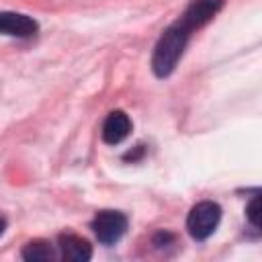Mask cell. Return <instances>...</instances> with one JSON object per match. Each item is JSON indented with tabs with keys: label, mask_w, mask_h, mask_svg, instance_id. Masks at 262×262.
Instances as JSON below:
<instances>
[{
	"label": "cell",
	"mask_w": 262,
	"mask_h": 262,
	"mask_svg": "<svg viewBox=\"0 0 262 262\" xmlns=\"http://www.w3.org/2000/svg\"><path fill=\"white\" fill-rule=\"evenodd\" d=\"M4 227H6V221H4V219H2V217H0V235H2V233H4Z\"/></svg>",
	"instance_id": "cell-10"
},
{
	"label": "cell",
	"mask_w": 262,
	"mask_h": 262,
	"mask_svg": "<svg viewBox=\"0 0 262 262\" xmlns=\"http://www.w3.org/2000/svg\"><path fill=\"white\" fill-rule=\"evenodd\" d=\"M92 231L98 242L115 244L127 231V217L121 211H100L92 219Z\"/></svg>",
	"instance_id": "cell-3"
},
{
	"label": "cell",
	"mask_w": 262,
	"mask_h": 262,
	"mask_svg": "<svg viewBox=\"0 0 262 262\" xmlns=\"http://www.w3.org/2000/svg\"><path fill=\"white\" fill-rule=\"evenodd\" d=\"M246 215L254 227H260V196H254L246 209Z\"/></svg>",
	"instance_id": "cell-9"
},
{
	"label": "cell",
	"mask_w": 262,
	"mask_h": 262,
	"mask_svg": "<svg viewBox=\"0 0 262 262\" xmlns=\"http://www.w3.org/2000/svg\"><path fill=\"white\" fill-rule=\"evenodd\" d=\"M221 6H223V0H192L188 4V8L184 10L180 23L192 33L194 29L209 23L221 10Z\"/></svg>",
	"instance_id": "cell-4"
},
{
	"label": "cell",
	"mask_w": 262,
	"mask_h": 262,
	"mask_svg": "<svg viewBox=\"0 0 262 262\" xmlns=\"http://www.w3.org/2000/svg\"><path fill=\"white\" fill-rule=\"evenodd\" d=\"M23 258L29 262H49V260H55V250L45 239H33V242L25 244Z\"/></svg>",
	"instance_id": "cell-8"
},
{
	"label": "cell",
	"mask_w": 262,
	"mask_h": 262,
	"mask_svg": "<svg viewBox=\"0 0 262 262\" xmlns=\"http://www.w3.org/2000/svg\"><path fill=\"white\" fill-rule=\"evenodd\" d=\"M59 250H61L63 260H68V262H88L92 258L90 244L72 233H66L59 237Z\"/></svg>",
	"instance_id": "cell-7"
},
{
	"label": "cell",
	"mask_w": 262,
	"mask_h": 262,
	"mask_svg": "<svg viewBox=\"0 0 262 262\" xmlns=\"http://www.w3.org/2000/svg\"><path fill=\"white\" fill-rule=\"evenodd\" d=\"M129 131H131V119L123 111H113L108 113L102 125V141L108 145H117L123 139H127Z\"/></svg>",
	"instance_id": "cell-5"
},
{
	"label": "cell",
	"mask_w": 262,
	"mask_h": 262,
	"mask_svg": "<svg viewBox=\"0 0 262 262\" xmlns=\"http://www.w3.org/2000/svg\"><path fill=\"white\" fill-rule=\"evenodd\" d=\"M0 33L12 37H31L37 33V23L20 12H0Z\"/></svg>",
	"instance_id": "cell-6"
},
{
	"label": "cell",
	"mask_w": 262,
	"mask_h": 262,
	"mask_svg": "<svg viewBox=\"0 0 262 262\" xmlns=\"http://www.w3.org/2000/svg\"><path fill=\"white\" fill-rule=\"evenodd\" d=\"M221 209L213 201H201L196 203L186 219V229L194 239H207L219 225Z\"/></svg>",
	"instance_id": "cell-2"
},
{
	"label": "cell",
	"mask_w": 262,
	"mask_h": 262,
	"mask_svg": "<svg viewBox=\"0 0 262 262\" xmlns=\"http://www.w3.org/2000/svg\"><path fill=\"white\" fill-rule=\"evenodd\" d=\"M188 37H190V31L180 20L162 33V37L158 39V43L154 47V57H151V68L158 78H166L174 72V68L188 43Z\"/></svg>",
	"instance_id": "cell-1"
}]
</instances>
